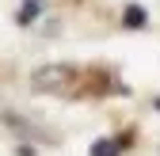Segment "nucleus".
Listing matches in <instances>:
<instances>
[{"mask_svg": "<svg viewBox=\"0 0 160 156\" xmlns=\"http://www.w3.org/2000/svg\"><path fill=\"white\" fill-rule=\"evenodd\" d=\"M72 69L69 65H46V69H38L34 76H31V84L38 88V91H50V95H61V91H69V84H72Z\"/></svg>", "mask_w": 160, "mask_h": 156, "instance_id": "obj_1", "label": "nucleus"}, {"mask_svg": "<svg viewBox=\"0 0 160 156\" xmlns=\"http://www.w3.org/2000/svg\"><path fill=\"white\" fill-rule=\"evenodd\" d=\"M122 152V137H103L92 145V156H118Z\"/></svg>", "mask_w": 160, "mask_h": 156, "instance_id": "obj_2", "label": "nucleus"}, {"mask_svg": "<svg viewBox=\"0 0 160 156\" xmlns=\"http://www.w3.org/2000/svg\"><path fill=\"white\" fill-rule=\"evenodd\" d=\"M145 19H149V15H145L141 4H130V8L122 12V23H126V27H145Z\"/></svg>", "mask_w": 160, "mask_h": 156, "instance_id": "obj_3", "label": "nucleus"}, {"mask_svg": "<svg viewBox=\"0 0 160 156\" xmlns=\"http://www.w3.org/2000/svg\"><path fill=\"white\" fill-rule=\"evenodd\" d=\"M38 12H42V0H23V8H19V23H31V19L38 15Z\"/></svg>", "mask_w": 160, "mask_h": 156, "instance_id": "obj_4", "label": "nucleus"}, {"mask_svg": "<svg viewBox=\"0 0 160 156\" xmlns=\"http://www.w3.org/2000/svg\"><path fill=\"white\" fill-rule=\"evenodd\" d=\"M156 107H160V99H156Z\"/></svg>", "mask_w": 160, "mask_h": 156, "instance_id": "obj_5", "label": "nucleus"}]
</instances>
